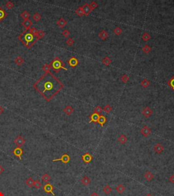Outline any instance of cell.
I'll return each mask as SVG.
<instances>
[{"mask_svg": "<svg viewBox=\"0 0 174 196\" xmlns=\"http://www.w3.org/2000/svg\"><path fill=\"white\" fill-rule=\"evenodd\" d=\"M125 189H126L125 187L123 185H122V184L118 185L116 187V191L118 193H120V194H121V193H123L124 192Z\"/></svg>", "mask_w": 174, "mask_h": 196, "instance_id": "obj_24", "label": "cell"}, {"mask_svg": "<svg viewBox=\"0 0 174 196\" xmlns=\"http://www.w3.org/2000/svg\"><path fill=\"white\" fill-rule=\"evenodd\" d=\"M33 187H34L35 189H40L41 187V183L40 180H35L34 181V184H33Z\"/></svg>", "mask_w": 174, "mask_h": 196, "instance_id": "obj_45", "label": "cell"}, {"mask_svg": "<svg viewBox=\"0 0 174 196\" xmlns=\"http://www.w3.org/2000/svg\"><path fill=\"white\" fill-rule=\"evenodd\" d=\"M4 108L0 106V114H1L3 113V112H4Z\"/></svg>", "mask_w": 174, "mask_h": 196, "instance_id": "obj_51", "label": "cell"}, {"mask_svg": "<svg viewBox=\"0 0 174 196\" xmlns=\"http://www.w3.org/2000/svg\"><path fill=\"white\" fill-rule=\"evenodd\" d=\"M67 21H65L63 18H60L59 20H58L57 22V26L59 27L60 28L65 27V25H67Z\"/></svg>", "mask_w": 174, "mask_h": 196, "instance_id": "obj_18", "label": "cell"}, {"mask_svg": "<svg viewBox=\"0 0 174 196\" xmlns=\"http://www.w3.org/2000/svg\"><path fill=\"white\" fill-rule=\"evenodd\" d=\"M99 116L100 115L97 114H92L91 115V117H90V123H92V122H93V123H97V121L99 120Z\"/></svg>", "mask_w": 174, "mask_h": 196, "instance_id": "obj_21", "label": "cell"}, {"mask_svg": "<svg viewBox=\"0 0 174 196\" xmlns=\"http://www.w3.org/2000/svg\"><path fill=\"white\" fill-rule=\"evenodd\" d=\"M82 159L83 160V162L86 163H89L92 162V160L93 159V157L92 155H91L89 153H86L84 155H83L82 156Z\"/></svg>", "mask_w": 174, "mask_h": 196, "instance_id": "obj_10", "label": "cell"}, {"mask_svg": "<svg viewBox=\"0 0 174 196\" xmlns=\"http://www.w3.org/2000/svg\"><path fill=\"white\" fill-rule=\"evenodd\" d=\"M140 133L144 137H148L151 134V129L147 125H144L140 130Z\"/></svg>", "mask_w": 174, "mask_h": 196, "instance_id": "obj_8", "label": "cell"}, {"mask_svg": "<svg viewBox=\"0 0 174 196\" xmlns=\"http://www.w3.org/2000/svg\"><path fill=\"white\" fill-rule=\"evenodd\" d=\"M67 63L72 68H75L78 64V60L74 57H72L67 61Z\"/></svg>", "mask_w": 174, "mask_h": 196, "instance_id": "obj_13", "label": "cell"}, {"mask_svg": "<svg viewBox=\"0 0 174 196\" xmlns=\"http://www.w3.org/2000/svg\"><path fill=\"white\" fill-rule=\"evenodd\" d=\"M98 36H99V38H100L101 40H106L107 38H108L109 34H108V33L106 30H101V31L99 33Z\"/></svg>", "mask_w": 174, "mask_h": 196, "instance_id": "obj_15", "label": "cell"}, {"mask_svg": "<svg viewBox=\"0 0 174 196\" xmlns=\"http://www.w3.org/2000/svg\"><path fill=\"white\" fill-rule=\"evenodd\" d=\"M91 179H89L88 176H84V177L81 179V183H82L84 186L89 185L91 184Z\"/></svg>", "mask_w": 174, "mask_h": 196, "instance_id": "obj_20", "label": "cell"}, {"mask_svg": "<svg viewBox=\"0 0 174 196\" xmlns=\"http://www.w3.org/2000/svg\"><path fill=\"white\" fill-rule=\"evenodd\" d=\"M14 4L13 2H12V1H7L6 2V7L7 8L8 10H11V9H12L13 8H14Z\"/></svg>", "mask_w": 174, "mask_h": 196, "instance_id": "obj_43", "label": "cell"}, {"mask_svg": "<svg viewBox=\"0 0 174 196\" xmlns=\"http://www.w3.org/2000/svg\"><path fill=\"white\" fill-rule=\"evenodd\" d=\"M144 178L146 179L147 181H151L154 178V176L150 171H147L144 174Z\"/></svg>", "mask_w": 174, "mask_h": 196, "instance_id": "obj_16", "label": "cell"}, {"mask_svg": "<svg viewBox=\"0 0 174 196\" xmlns=\"http://www.w3.org/2000/svg\"><path fill=\"white\" fill-rule=\"evenodd\" d=\"M44 35H45L44 31H42V30H40V31H38V35H37V36H36V39H37L38 40H40L41 38H44Z\"/></svg>", "mask_w": 174, "mask_h": 196, "instance_id": "obj_37", "label": "cell"}, {"mask_svg": "<svg viewBox=\"0 0 174 196\" xmlns=\"http://www.w3.org/2000/svg\"><path fill=\"white\" fill-rule=\"evenodd\" d=\"M43 190L44 191L45 193H51L52 196H55V193L53 192L54 187H53V186L51 184H50V183H48V182H47V183L43 187Z\"/></svg>", "mask_w": 174, "mask_h": 196, "instance_id": "obj_4", "label": "cell"}, {"mask_svg": "<svg viewBox=\"0 0 174 196\" xmlns=\"http://www.w3.org/2000/svg\"><path fill=\"white\" fill-rule=\"evenodd\" d=\"M169 182H171V183H174V174H172L171 176L169 178Z\"/></svg>", "mask_w": 174, "mask_h": 196, "instance_id": "obj_49", "label": "cell"}, {"mask_svg": "<svg viewBox=\"0 0 174 196\" xmlns=\"http://www.w3.org/2000/svg\"><path fill=\"white\" fill-rule=\"evenodd\" d=\"M101 62H102V63L103 65H106V66H108V65H109L112 63V60L108 57H104V58L103 59Z\"/></svg>", "mask_w": 174, "mask_h": 196, "instance_id": "obj_27", "label": "cell"}, {"mask_svg": "<svg viewBox=\"0 0 174 196\" xmlns=\"http://www.w3.org/2000/svg\"><path fill=\"white\" fill-rule=\"evenodd\" d=\"M151 50H152V48H151L150 46H149L148 45H147V44L145 45L143 48H142V51H143V52H144V53H146V54H148V53H150V52L151 51Z\"/></svg>", "mask_w": 174, "mask_h": 196, "instance_id": "obj_35", "label": "cell"}, {"mask_svg": "<svg viewBox=\"0 0 174 196\" xmlns=\"http://www.w3.org/2000/svg\"><path fill=\"white\" fill-rule=\"evenodd\" d=\"M4 172V168L1 166V165H0V174H1L3 172Z\"/></svg>", "mask_w": 174, "mask_h": 196, "instance_id": "obj_50", "label": "cell"}, {"mask_svg": "<svg viewBox=\"0 0 174 196\" xmlns=\"http://www.w3.org/2000/svg\"><path fill=\"white\" fill-rule=\"evenodd\" d=\"M33 184H34V180H33V179L31 177H29L26 180V185H27L28 187H29V188L33 187Z\"/></svg>", "mask_w": 174, "mask_h": 196, "instance_id": "obj_28", "label": "cell"}, {"mask_svg": "<svg viewBox=\"0 0 174 196\" xmlns=\"http://www.w3.org/2000/svg\"><path fill=\"white\" fill-rule=\"evenodd\" d=\"M14 62H15V63H16L18 66H21V65H22L23 63H24L25 60L22 57L18 56V57H17V58L15 59Z\"/></svg>", "mask_w": 174, "mask_h": 196, "instance_id": "obj_22", "label": "cell"}, {"mask_svg": "<svg viewBox=\"0 0 174 196\" xmlns=\"http://www.w3.org/2000/svg\"><path fill=\"white\" fill-rule=\"evenodd\" d=\"M106 120H107V119H106L105 116L101 115V116H99V120L97 121V123H98L99 125H101V126H103L106 122Z\"/></svg>", "mask_w": 174, "mask_h": 196, "instance_id": "obj_29", "label": "cell"}, {"mask_svg": "<svg viewBox=\"0 0 174 196\" xmlns=\"http://www.w3.org/2000/svg\"><path fill=\"white\" fill-rule=\"evenodd\" d=\"M75 14H77L79 17H83L84 15V12L82 9V7H78L76 10H75Z\"/></svg>", "mask_w": 174, "mask_h": 196, "instance_id": "obj_31", "label": "cell"}, {"mask_svg": "<svg viewBox=\"0 0 174 196\" xmlns=\"http://www.w3.org/2000/svg\"><path fill=\"white\" fill-rule=\"evenodd\" d=\"M25 140L21 136H17V138H15V140H14V144L17 145L18 147H20L21 148V146H23L25 145Z\"/></svg>", "mask_w": 174, "mask_h": 196, "instance_id": "obj_7", "label": "cell"}, {"mask_svg": "<svg viewBox=\"0 0 174 196\" xmlns=\"http://www.w3.org/2000/svg\"><path fill=\"white\" fill-rule=\"evenodd\" d=\"M123 32V30L119 27H116L114 29V33L115 34L117 35H120L122 34Z\"/></svg>", "mask_w": 174, "mask_h": 196, "instance_id": "obj_44", "label": "cell"}, {"mask_svg": "<svg viewBox=\"0 0 174 196\" xmlns=\"http://www.w3.org/2000/svg\"><path fill=\"white\" fill-rule=\"evenodd\" d=\"M33 87L47 102H50L62 89L63 85L50 72L45 73L34 83Z\"/></svg>", "mask_w": 174, "mask_h": 196, "instance_id": "obj_1", "label": "cell"}, {"mask_svg": "<svg viewBox=\"0 0 174 196\" xmlns=\"http://www.w3.org/2000/svg\"><path fill=\"white\" fill-rule=\"evenodd\" d=\"M50 179H51V177H50V176L48 175V174H44V175L41 176V180H42V181L44 182H49L50 180Z\"/></svg>", "mask_w": 174, "mask_h": 196, "instance_id": "obj_32", "label": "cell"}, {"mask_svg": "<svg viewBox=\"0 0 174 196\" xmlns=\"http://www.w3.org/2000/svg\"><path fill=\"white\" fill-rule=\"evenodd\" d=\"M103 112V108L101 106H97L95 107V108L94 109V113L97 114H101Z\"/></svg>", "mask_w": 174, "mask_h": 196, "instance_id": "obj_41", "label": "cell"}, {"mask_svg": "<svg viewBox=\"0 0 174 196\" xmlns=\"http://www.w3.org/2000/svg\"><path fill=\"white\" fill-rule=\"evenodd\" d=\"M141 114H142V115L144 117L149 118V117H150L153 114V110H152L150 107H145L144 108H143V110L141 111Z\"/></svg>", "mask_w": 174, "mask_h": 196, "instance_id": "obj_5", "label": "cell"}, {"mask_svg": "<svg viewBox=\"0 0 174 196\" xmlns=\"http://www.w3.org/2000/svg\"><path fill=\"white\" fill-rule=\"evenodd\" d=\"M150 81H149L148 79H146V78H144V79L141 82V86H142V87H143V88H147V87H148V86H150Z\"/></svg>", "mask_w": 174, "mask_h": 196, "instance_id": "obj_30", "label": "cell"}, {"mask_svg": "<svg viewBox=\"0 0 174 196\" xmlns=\"http://www.w3.org/2000/svg\"><path fill=\"white\" fill-rule=\"evenodd\" d=\"M0 196H4V194L2 192L0 191Z\"/></svg>", "mask_w": 174, "mask_h": 196, "instance_id": "obj_54", "label": "cell"}, {"mask_svg": "<svg viewBox=\"0 0 174 196\" xmlns=\"http://www.w3.org/2000/svg\"><path fill=\"white\" fill-rule=\"evenodd\" d=\"M63 112H65L67 115H71L74 112V109L73 108V107L71 106H67L65 107V108L63 109Z\"/></svg>", "mask_w": 174, "mask_h": 196, "instance_id": "obj_17", "label": "cell"}, {"mask_svg": "<svg viewBox=\"0 0 174 196\" xmlns=\"http://www.w3.org/2000/svg\"><path fill=\"white\" fill-rule=\"evenodd\" d=\"M146 196H152V195L151 193H148V194H146Z\"/></svg>", "mask_w": 174, "mask_h": 196, "instance_id": "obj_53", "label": "cell"}, {"mask_svg": "<svg viewBox=\"0 0 174 196\" xmlns=\"http://www.w3.org/2000/svg\"><path fill=\"white\" fill-rule=\"evenodd\" d=\"M112 189L110 187V186L109 185H106L103 189V191L106 195H109V193L112 192Z\"/></svg>", "mask_w": 174, "mask_h": 196, "instance_id": "obj_26", "label": "cell"}, {"mask_svg": "<svg viewBox=\"0 0 174 196\" xmlns=\"http://www.w3.org/2000/svg\"><path fill=\"white\" fill-rule=\"evenodd\" d=\"M66 44H67V45L68 46H73V44H74V40H73V38H68V39L67 40V41H66Z\"/></svg>", "mask_w": 174, "mask_h": 196, "instance_id": "obj_46", "label": "cell"}, {"mask_svg": "<svg viewBox=\"0 0 174 196\" xmlns=\"http://www.w3.org/2000/svg\"><path fill=\"white\" fill-rule=\"evenodd\" d=\"M117 140H118V142H119L120 144L124 145V144H126V142H127V138H126V136L125 135L122 134L120 135L119 137L118 138Z\"/></svg>", "mask_w": 174, "mask_h": 196, "instance_id": "obj_19", "label": "cell"}, {"mask_svg": "<svg viewBox=\"0 0 174 196\" xmlns=\"http://www.w3.org/2000/svg\"><path fill=\"white\" fill-rule=\"evenodd\" d=\"M154 151L157 154H160L164 151V146L160 143H157L154 146Z\"/></svg>", "mask_w": 174, "mask_h": 196, "instance_id": "obj_11", "label": "cell"}, {"mask_svg": "<svg viewBox=\"0 0 174 196\" xmlns=\"http://www.w3.org/2000/svg\"><path fill=\"white\" fill-rule=\"evenodd\" d=\"M33 18L35 22H39L41 19V16L38 12H35L33 16Z\"/></svg>", "mask_w": 174, "mask_h": 196, "instance_id": "obj_33", "label": "cell"}, {"mask_svg": "<svg viewBox=\"0 0 174 196\" xmlns=\"http://www.w3.org/2000/svg\"><path fill=\"white\" fill-rule=\"evenodd\" d=\"M90 6H91V10H95V8H97V6H98V4L96 3L95 1H92L91 2V4H90Z\"/></svg>", "mask_w": 174, "mask_h": 196, "instance_id": "obj_48", "label": "cell"}, {"mask_svg": "<svg viewBox=\"0 0 174 196\" xmlns=\"http://www.w3.org/2000/svg\"><path fill=\"white\" fill-rule=\"evenodd\" d=\"M29 32L31 34V35H33L34 37H35V38H36V36H37V35H38V31L37 30V29H35V27H31L30 28V29L29 30Z\"/></svg>", "mask_w": 174, "mask_h": 196, "instance_id": "obj_34", "label": "cell"}, {"mask_svg": "<svg viewBox=\"0 0 174 196\" xmlns=\"http://www.w3.org/2000/svg\"><path fill=\"white\" fill-rule=\"evenodd\" d=\"M57 161H61V162H62L63 163H68L69 162V161H70V157H69V155H68V154H67V153H65V154H63V155H62L61 157V158H58V159H53L52 160V162H57Z\"/></svg>", "mask_w": 174, "mask_h": 196, "instance_id": "obj_6", "label": "cell"}, {"mask_svg": "<svg viewBox=\"0 0 174 196\" xmlns=\"http://www.w3.org/2000/svg\"><path fill=\"white\" fill-rule=\"evenodd\" d=\"M21 17L24 21L28 20L29 18V17H30V13L28 11H23L21 14Z\"/></svg>", "mask_w": 174, "mask_h": 196, "instance_id": "obj_25", "label": "cell"}, {"mask_svg": "<svg viewBox=\"0 0 174 196\" xmlns=\"http://www.w3.org/2000/svg\"><path fill=\"white\" fill-rule=\"evenodd\" d=\"M62 35H63L64 37H65V38H68L69 36L70 35V32H69L68 30L65 29V30H63V32H62Z\"/></svg>", "mask_w": 174, "mask_h": 196, "instance_id": "obj_47", "label": "cell"}, {"mask_svg": "<svg viewBox=\"0 0 174 196\" xmlns=\"http://www.w3.org/2000/svg\"><path fill=\"white\" fill-rule=\"evenodd\" d=\"M82 7L83 10H84V15H86V16H89L90 13L92 11L91 10V8L90 6V5L88 4H85L84 5H83Z\"/></svg>", "mask_w": 174, "mask_h": 196, "instance_id": "obj_14", "label": "cell"}, {"mask_svg": "<svg viewBox=\"0 0 174 196\" xmlns=\"http://www.w3.org/2000/svg\"><path fill=\"white\" fill-rule=\"evenodd\" d=\"M112 106H111L110 105H109V104H107V105L105 106L104 108H103V110L105 112H106V113H109V112L112 111Z\"/></svg>", "mask_w": 174, "mask_h": 196, "instance_id": "obj_38", "label": "cell"}, {"mask_svg": "<svg viewBox=\"0 0 174 196\" xmlns=\"http://www.w3.org/2000/svg\"><path fill=\"white\" fill-rule=\"evenodd\" d=\"M8 13L1 7H0V22L7 17Z\"/></svg>", "mask_w": 174, "mask_h": 196, "instance_id": "obj_23", "label": "cell"}, {"mask_svg": "<svg viewBox=\"0 0 174 196\" xmlns=\"http://www.w3.org/2000/svg\"><path fill=\"white\" fill-rule=\"evenodd\" d=\"M18 40L29 49H31L38 41L36 38L35 39L33 35H31L29 32L27 33L26 31H24L18 35Z\"/></svg>", "mask_w": 174, "mask_h": 196, "instance_id": "obj_2", "label": "cell"}, {"mask_svg": "<svg viewBox=\"0 0 174 196\" xmlns=\"http://www.w3.org/2000/svg\"><path fill=\"white\" fill-rule=\"evenodd\" d=\"M120 80H121V81H122L123 83H126L128 81H129V76H128L127 74H124V75H123V76H121Z\"/></svg>", "mask_w": 174, "mask_h": 196, "instance_id": "obj_42", "label": "cell"}, {"mask_svg": "<svg viewBox=\"0 0 174 196\" xmlns=\"http://www.w3.org/2000/svg\"><path fill=\"white\" fill-rule=\"evenodd\" d=\"M50 68H51V67H50V64L49 65L48 64H45L42 67V70L45 73H49L50 72Z\"/></svg>", "mask_w": 174, "mask_h": 196, "instance_id": "obj_36", "label": "cell"}, {"mask_svg": "<svg viewBox=\"0 0 174 196\" xmlns=\"http://www.w3.org/2000/svg\"><path fill=\"white\" fill-rule=\"evenodd\" d=\"M90 196H99V194L97 193L96 192H93L92 193H91V195Z\"/></svg>", "mask_w": 174, "mask_h": 196, "instance_id": "obj_52", "label": "cell"}, {"mask_svg": "<svg viewBox=\"0 0 174 196\" xmlns=\"http://www.w3.org/2000/svg\"><path fill=\"white\" fill-rule=\"evenodd\" d=\"M151 39V36H150V35L148 34V33H144L143 34V35H142V40H143V41L144 42H147L149 40H150Z\"/></svg>", "mask_w": 174, "mask_h": 196, "instance_id": "obj_39", "label": "cell"}, {"mask_svg": "<svg viewBox=\"0 0 174 196\" xmlns=\"http://www.w3.org/2000/svg\"><path fill=\"white\" fill-rule=\"evenodd\" d=\"M167 84L171 88V89L174 91V76L167 82Z\"/></svg>", "mask_w": 174, "mask_h": 196, "instance_id": "obj_40", "label": "cell"}, {"mask_svg": "<svg viewBox=\"0 0 174 196\" xmlns=\"http://www.w3.org/2000/svg\"><path fill=\"white\" fill-rule=\"evenodd\" d=\"M12 153L14 154V156L18 157L20 160L22 159V155L23 154V149L21 148H20V147H17L16 148H14V150H13V151H12Z\"/></svg>", "mask_w": 174, "mask_h": 196, "instance_id": "obj_9", "label": "cell"}, {"mask_svg": "<svg viewBox=\"0 0 174 196\" xmlns=\"http://www.w3.org/2000/svg\"><path fill=\"white\" fill-rule=\"evenodd\" d=\"M50 67H51L52 68L55 70V72H58L59 70L61 69L67 70V69L64 66L65 65L64 63L61 60L58 58V57H56V58L52 60V61L50 63Z\"/></svg>", "mask_w": 174, "mask_h": 196, "instance_id": "obj_3", "label": "cell"}, {"mask_svg": "<svg viewBox=\"0 0 174 196\" xmlns=\"http://www.w3.org/2000/svg\"><path fill=\"white\" fill-rule=\"evenodd\" d=\"M32 25H33V23H32V21H31V20H29V19L25 20V21H23L22 22V25L25 28V31H27L28 30L30 29V28L31 27Z\"/></svg>", "mask_w": 174, "mask_h": 196, "instance_id": "obj_12", "label": "cell"}]
</instances>
